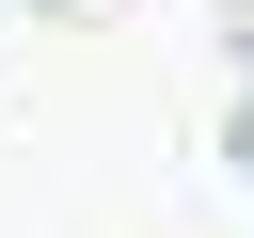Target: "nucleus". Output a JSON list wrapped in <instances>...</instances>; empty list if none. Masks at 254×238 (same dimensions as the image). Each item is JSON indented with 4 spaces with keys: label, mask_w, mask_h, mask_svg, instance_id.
Returning a JSON list of instances; mask_svg holds the SVG:
<instances>
[{
    "label": "nucleus",
    "mask_w": 254,
    "mask_h": 238,
    "mask_svg": "<svg viewBox=\"0 0 254 238\" xmlns=\"http://www.w3.org/2000/svg\"><path fill=\"white\" fill-rule=\"evenodd\" d=\"M238 159H254V95H238Z\"/></svg>",
    "instance_id": "nucleus-1"
}]
</instances>
